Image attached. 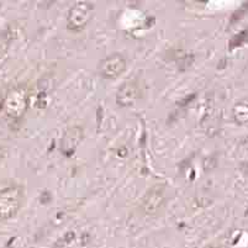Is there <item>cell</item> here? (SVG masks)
Here are the masks:
<instances>
[{"instance_id": "6da1fadb", "label": "cell", "mask_w": 248, "mask_h": 248, "mask_svg": "<svg viewBox=\"0 0 248 248\" xmlns=\"http://www.w3.org/2000/svg\"><path fill=\"white\" fill-rule=\"evenodd\" d=\"M24 204V188L10 186L0 190V221L14 217Z\"/></svg>"}, {"instance_id": "7a4b0ae2", "label": "cell", "mask_w": 248, "mask_h": 248, "mask_svg": "<svg viewBox=\"0 0 248 248\" xmlns=\"http://www.w3.org/2000/svg\"><path fill=\"white\" fill-rule=\"evenodd\" d=\"M29 96L25 88L15 87L6 94L3 101V109L11 119H20L28 111Z\"/></svg>"}, {"instance_id": "3957f363", "label": "cell", "mask_w": 248, "mask_h": 248, "mask_svg": "<svg viewBox=\"0 0 248 248\" xmlns=\"http://www.w3.org/2000/svg\"><path fill=\"white\" fill-rule=\"evenodd\" d=\"M94 15V5L89 1H78L67 15V28L72 31H80L90 22Z\"/></svg>"}, {"instance_id": "277c9868", "label": "cell", "mask_w": 248, "mask_h": 248, "mask_svg": "<svg viewBox=\"0 0 248 248\" xmlns=\"http://www.w3.org/2000/svg\"><path fill=\"white\" fill-rule=\"evenodd\" d=\"M167 202V195L166 189L163 186H152L150 190L146 193L141 202L142 211L148 216H155L158 215L162 210L164 209Z\"/></svg>"}, {"instance_id": "5b68a950", "label": "cell", "mask_w": 248, "mask_h": 248, "mask_svg": "<svg viewBox=\"0 0 248 248\" xmlns=\"http://www.w3.org/2000/svg\"><path fill=\"white\" fill-rule=\"evenodd\" d=\"M127 61L121 53H111L100 61L99 73L104 79H116L125 73Z\"/></svg>"}, {"instance_id": "8992f818", "label": "cell", "mask_w": 248, "mask_h": 248, "mask_svg": "<svg viewBox=\"0 0 248 248\" xmlns=\"http://www.w3.org/2000/svg\"><path fill=\"white\" fill-rule=\"evenodd\" d=\"M141 98V90L135 82H125L116 93V104L121 108H131Z\"/></svg>"}, {"instance_id": "52a82bcc", "label": "cell", "mask_w": 248, "mask_h": 248, "mask_svg": "<svg viewBox=\"0 0 248 248\" xmlns=\"http://www.w3.org/2000/svg\"><path fill=\"white\" fill-rule=\"evenodd\" d=\"M83 128L80 126H72L64 132L62 141H61V151L64 155L69 157L76 152L79 143L83 140Z\"/></svg>"}, {"instance_id": "ba28073f", "label": "cell", "mask_w": 248, "mask_h": 248, "mask_svg": "<svg viewBox=\"0 0 248 248\" xmlns=\"http://www.w3.org/2000/svg\"><path fill=\"white\" fill-rule=\"evenodd\" d=\"M11 38L5 33H0V60L4 58L10 48Z\"/></svg>"}]
</instances>
